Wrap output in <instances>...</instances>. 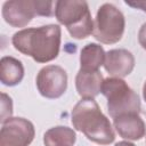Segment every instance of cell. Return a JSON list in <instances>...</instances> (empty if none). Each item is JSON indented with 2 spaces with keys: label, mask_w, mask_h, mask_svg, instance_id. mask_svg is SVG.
<instances>
[{
  "label": "cell",
  "mask_w": 146,
  "mask_h": 146,
  "mask_svg": "<svg viewBox=\"0 0 146 146\" xmlns=\"http://www.w3.org/2000/svg\"><path fill=\"white\" fill-rule=\"evenodd\" d=\"M60 41L62 30L57 24L23 29L11 38V43L16 50L32 57L36 63L41 64L57 58Z\"/></svg>",
  "instance_id": "cell-1"
},
{
  "label": "cell",
  "mask_w": 146,
  "mask_h": 146,
  "mask_svg": "<svg viewBox=\"0 0 146 146\" xmlns=\"http://www.w3.org/2000/svg\"><path fill=\"white\" fill-rule=\"evenodd\" d=\"M71 121L75 130L96 144L108 145L115 139L112 123L94 98H81L72 110Z\"/></svg>",
  "instance_id": "cell-2"
},
{
  "label": "cell",
  "mask_w": 146,
  "mask_h": 146,
  "mask_svg": "<svg viewBox=\"0 0 146 146\" xmlns=\"http://www.w3.org/2000/svg\"><path fill=\"white\" fill-rule=\"evenodd\" d=\"M55 16L73 39L82 40L92 34L94 21L86 1L58 0L56 1Z\"/></svg>",
  "instance_id": "cell-3"
},
{
  "label": "cell",
  "mask_w": 146,
  "mask_h": 146,
  "mask_svg": "<svg viewBox=\"0 0 146 146\" xmlns=\"http://www.w3.org/2000/svg\"><path fill=\"white\" fill-rule=\"evenodd\" d=\"M102 94L107 99V110L112 119L125 114H139L141 104L139 96L120 78L104 79Z\"/></svg>",
  "instance_id": "cell-4"
},
{
  "label": "cell",
  "mask_w": 146,
  "mask_h": 146,
  "mask_svg": "<svg viewBox=\"0 0 146 146\" xmlns=\"http://www.w3.org/2000/svg\"><path fill=\"white\" fill-rule=\"evenodd\" d=\"M125 18L122 11L112 3L102 5L94 22V38L104 44L119 42L124 33Z\"/></svg>",
  "instance_id": "cell-5"
},
{
  "label": "cell",
  "mask_w": 146,
  "mask_h": 146,
  "mask_svg": "<svg viewBox=\"0 0 146 146\" xmlns=\"http://www.w3.org/2000/svg\"><path fill=\"white\" fill-rule=\"evenodd\" d=\"M35 84L42 97L57 99L67 89V73L58 65H47L39 71Z\"/></svg>",
  "instance_id": "cell-6"
},
{
  "label": "cell",
  "mask_w": 146,
  "mask_h": 146,
  "mask_svg": "<svg viewBox=\"0 0 146 146\" xmlns=\"http://www.w3.org/2000/svg\"><path fill=\"white\" fill-rule=\"evenodd\" d=\"M35 136L31 121L24 117H10L2 123L0 146H30Z\"/></svg>",
  "instance_id": "cell-7"
},
{
  "label": "cell",
  "mask_w": 146,
  "mask_h": 146,
  "mask_svg": "<svg viewBox=\"0 0 146 146\" xmlns=\"http://www.w3.org/2000/svg\"><path fill=\"white\" fill-rule=\"evenodd\" d=\"M2 17L13 27L26 26L36 13V0H10L2 6Z\"/></svg>",
  "instance_id": "cell-8"
},
{
  "label": "cell",
  "mask_w": 146,
  "mask_h": 146,
  "mask_svg": "<svg viewBox=\"0 0 146 146\" xmlns=\"http://www.w3.org/2000/svg\"><path fill=\"white\" fill-rule=\"evenodd\" d=\"M105 71L112 78H124L129 75L135 68V57L131 51L127 49H112L105 55L104 62Z\"/></svg>",
  "instance_id": "cell-9"
},
{
  "label": "cell",
  "mask_w": 146,
  "mask_h": 146,
  "mask_svg": "<svg viewBox=\"0 0 146 146\" xmlns=\"http://www.w3.org/2000/svg\"><path fill=\"white\" fill-rule=\"evenodd\" d=\"M113 125L119 136L127 140H140L146 135V125L139 114H125L115 117Z\"/></svg>",
  "instance_id": "cell-10"
},
{
  "label": "cell",
  "mask_w": 146,
  "mask_h": 146,
  "mask_svg": "<svg viewBox=\"0 0 146 146\" xmlns=\"http://www.w3.org/2000/svg\"><path fill=\"white\" fill-rule=\"evenodd\" d=\"M104 78L99 71L79 70L75 76V88L82 98H95L102 92Z\"/></svg>",
  "instance_id": "cell-11"
},
{
  "label": "cell",
  "mask_w": 146,
  "mask_h": 146,
  "mask_svg": "<svg viewBox=\"0 0 146 146\" xmlns=\"http://www.w3.org/2000/svg\"><path fill=\"white\" fill-rule=\"evenodd\" d=\"M24 66L21 60L11 56H3L0 60V81L3 86L14 87L22 82Z\"/></svg>",
  "instance_id": "cell-12"
},
{
  "label": "cell",
  "mask_w": 146,
  "mask_h": 146,
  "mask_svg": "<svg viewBox=\"0 0 146 146\" xmlns=\"http://www.w3.org/2000/svg\"><path fill=\"white\" fill-rule=\"evenodd\" d=\"M104 48L98 43H88L80 51V68L84 71H98L105 62Z\"/></svg>",
  "instance_id": "cell-13"
},
{
  "label": "cell",
  "mask_w": 146,
  "mask_h": 146,
  "mask_svg": "<svg viewBox=\"0 0 146 146\" xmlns=\"http://www.w3.org/2000/svg\"><path fill=\"white\" fill-rule=\"evenodd\" d=\"M75 140V131L64 125L52 127L48 129L43 135L44 146H73Z\"/></svg>",
  "instance_id": "cell-14"
},
{
  "label": "cell",
  "mask_w": 146,
  "mask_h": 146,
  "mask_svg": "<svg viewBox=\"0 0 146 146\" xmlns=\"http://www.w3.org/2000/svg\"><path fill=\"white\" fill-rule=\"evenodd\" d=\"M11 115H13V100L6 92H2L1 94V116H0L1 123L13 117Z\"/></svg>",
  "instance_id": "cell-15"
},
{
  "label": "cell",
  "mask_w": 146,
  "mask_h": 146,
  "mask_svg": "<svg viewBox=\"0 0 146 146\" xmlns=\"http://www.w3.org/2000/svg\"><path fill=\"white\" fill-rule=\"evenodd\" d=\"M138 42L141 46V48L146 50V23H144L141 25V27L139 29V32H138Z\"/></svg>",
  "instance_id": "cell-16"
},
{
  "label": "cell",
  "mask_w": 146,
  "mask_h": 146,
  "mask_svg": "<svg viewBox=\"0 0 146 146\" xmlns=\"http://www.w3.org/2000/svg\"><path fill=\"white\" fill-rule=\"evenodd\" d=\"M125 5L135 8V9H140L146 13V0H138V1H125Z\"/></svg>",
  "instance_id": "cell-17"
},
{
  "label": "cell",
  "mask_w": 146,
  "mask_h": 146,
  "mask_svg": "<svg viewBox=\"0 0 146 146\" xmlns=\"http://www.w3.org/2000/svg\"><path fill=\"white\" fill-rule=\"evenodd\" d=\"M114 146H136L135 144H132V143H130L129 140L127 141V140H122V141H119V143H116Z\"/></svg>",
  "instance_id": "cell-18"
},
{
  "label": "cell",
  "mask_w": 146,
  "mask_h": 146,
  "mask_svg": "<svg viewBox=\"0 0 146 146\" xmlns=\"http://www.w3.org/2000/svg\"><path fill=\"white\" fill-rule=\"evenodd\" d=\"M143 97H144V100L146 102V81L144 82V86H143Z\"/></svg>",
  "instance_id": "cell-19"
}]
</instances>
